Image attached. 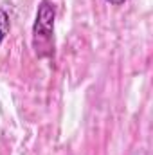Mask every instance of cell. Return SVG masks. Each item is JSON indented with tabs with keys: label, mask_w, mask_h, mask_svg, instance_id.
Masks as SVG:
<instances>
[{
	"label": "cell",
	"mask_w": 153,
	"mask_h": 155,
	"mask_svg": "<svg viewBox=\"0 0 153 155\" xmlns=\"http://www.w3.org/2000/svg\"><path fill=\"white\" fill-rule=\"evenodd\" d=\"M54 16L56 9L49 0H41L36 11V22L33 25V35H34V47L36 52L41 54L43 47H49L52 41V31H54Z\"/></svg>",
	"instance_id": "cell-1"
},
{
	"label": "cell",
	"mask_w": 153,
	"mask_h": 155,
	"mask_svg": "<svg viewBox=\"0 0 153 155\" xmlns=\"http://www.w3.org/2000/svg\"><path fill=\"white\" fill-rule=\"evenodd\" d=\"M9 27H11L9 15H7L4 9H0V43L4 41V38H5V36H7V33H9Z\"/></svg>",
	"instance_id": "cell-2"
},
{
	"label": "cell",
	"mask_w": 153,
	"mask_h": 155,
	"mask_svg": "<svg viewBox=\"0 0 153 155\" xmlns=\"http://www.w3.org/2000/svg\"><path fill=\"white\" fill-rule=\"evenodd\" d=\"M106 2H110L112 5H121V4H124L126 0H106Z\"/></svg>",
	"instance_id": "cell-3"
}]
</instances>
